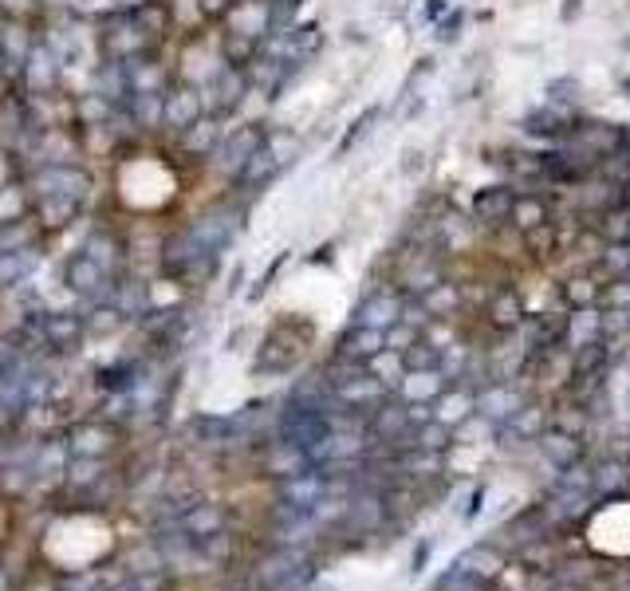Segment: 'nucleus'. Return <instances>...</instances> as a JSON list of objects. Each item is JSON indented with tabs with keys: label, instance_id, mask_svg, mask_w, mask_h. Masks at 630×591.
Listing matches in <instances>:
<instances>
[{
	"label": "nucleus",
	"instance_id": "obj_59",
	"mask_svg": "<svg viewBox=\"0 0 630 591\" xmlns=\"http://www.w3.org/2000/svg\"><path fill=\"white\" fill-rule=\"evenodd\" d=\"M0 71H8V67H4V56H0Z\"/></svg>",
	"mask_w": 630,
	"mask_h": 591
},
{
	"label": "nucleus",
	"instance_id": "obj_52",
	"mask_svg": "<svg viewBox=\"0 0 630 591\" xmlns=\"http://www.w3.org/2000/svg\"><path fill=\"white\" fill-rule=\"evenodd\" d=\"M599 268H603L611 280L627 276V272H630V249H627V245H611V249L599 257Z\"/></svg>",
	"mask_w": 630,
	"mask_h": 591
},
{
	"label": "nucleus",
	"instance_id": "obj_57",
	"mask_svg": "<svg viewBox=\"0 0 630 591\" xmlns=\"http://www.w3.org/2000/svg\"><path fill=\"white\" fill-rule=\"evenodd\" d=\"M481 497H485V493L477 489V493H473V501H469V509H465V517H477V513H481Z\"/></svg>",
	"mask_w": 630,
	"mask_h": 591
},
{
	"label": "nucleus",
	"instance_id": "obj_9",
	"mask_svg": "<svg viewBox=\"0 0 630 591\" xmlns=\"http://www.w3.org/2000/svg\"><path fill=\"white\" fill-rule=\"evenodd\" d=\"M312 564H308V556L304 552H296V548H284V552H276L272 560H264L260 568H256V584L264 591H280V588H296V584H304L312 572H308Z\"/></svg>",
	"mask_w": 630,
	"mask_h": 591
},
{
	"label": "nucleus",
	"instance_id": "obj_24",
	"mask_svg": "<svg viewBox=\"0 0 630 591\" xmlns=\"http://www.w3.org/2000/svg\"><path fill=\"white\" fill-rule=\"evenodd\" d=\"M40 225L32 213L16 217V221H4L0 225V253H20V249H36L40 245Z\"/></svg>",
	"mask_w": 630,
	"mask_h": 591
},
{
	"label": "nucleus",
	"instance_id": "obj_12",
	"mask_svg": "<svg viewBox=\"0 0 630 591\" xmlns=\"http://www.w3.org/2000/svg\"><path fill=\"white\" fill-rule=\"evenodd\" d=\"M398 316H402V292H394V288H375V292L355 308V324H359V328H375V331L394 328Z\"/></svg>",
	"mask_w": 630,
	"mask_h": 591
},
{
	"label": "nucleus",
	"instance_id": "obj_37",
	"mask_svg": "<svg viewBox=\"0 0 630 591\" xmlns=\"http://www.w3.org/2000/svg\"><path fill=\"white\" fill-rule=\"evenodd\" d=\"M418 300H422V308H426L434 320H441V316H453V312L461 308V288L449 284V280H441V284H434L430 292H422Z\"/></svg>",
	"mask_w": 630,
	"mask_h": 591
},
{
	"label": "nucleus",
	"instance_id": "obj_26",
	"mask_svg": "<svg viewBox=\"0 0 630 591\" xmlns=\"http://www.w3.org/2000/svg\"><path fill=\"white\" fill-rule=\"evenodd\" d=\"M111 304L123 312V320H134V316H146V312H150V292H146V284H138V280L115 276Z\"/></svg>",
	"mask_w": 630,
	"mask_h": 591
},
{
	"label": "nucleus",
	"instance_id": "obj_5",
	"mask_svg": "<svg viewBox=\"0 0 630 591\" xmlns=\"http://www.w3.org/2000/svg\"><path fill=\"white\" fill-rule=\"evenodd\" d=\"M60 75H63V56L44 36H36L28 60H24L20 75H16V87H24L28 95H56L60 91Z\"/></svg>",
	"mask_w": 630,
	"mask_h": 591
},
{
	"label": "nucleus",
	"instance_id": "obj_10",
	"mask_svg": "<svg viewBox=\"0 0 630 591\" xmlns=\"http://www.w3.org/2000/svg\"><path fill=\"white\" fill-rule=\"evenodd\" d=\"M221 24L229 32H241L256 44H264L272 36V0H233Z\"/></svg>",
	"mask_w": 630,
	"mask_h": 591
},
{
	"label": "nucleus",
	"instance_id": "obj_48",
	"mask_svg": "<svg viewBox=\"0 0 630 591\" xmlns=\"http://www.w3.org/2000/svg\"><path fill=\"white\" fill-rule=\"evenodd\" d=\"M489 316H493V324H497V328H516V324L524 320V308H520V296H516V292H501V296L493 300V308H489Z\"/></svg>",
	"mask_w": 630,
	"mask_h": 591
},
{
	"label": "nucleus",
	"instance_id": "obj_36",
	"mask_svg": "<svg viewBox=\"0 0 630 591\" xmlns=\"http://www.w3.org/2000/svg\"><path fill=\"white\" fill-rule=\"evenodd\" d=\"M445 387H449V379L441 371H414V375L402 379V391H406L410 402H434Z\"/></svg>",
	"mask_w": 630,
	"mask_h": 591
},
{
	"label": "nucleus",
	"instance_id": "obj_7",
	"mask_svg": "<svg viewBox=\"0 0 630 591\" xmlns=\"http://www.w3.org/2000/svg\"><path fill=\"white\" fill-rule=\"evenodd\" d=\"M245 221H241V209L237 205H213V209H205L193 225H189V233L197 237V245L205 249V253H221L233 237H237V229H241Z\"/></svg>",
	"mask_w": 630,
	"mask_h": 591
},
{
	"label": "nucleus",
	"instance_id": "obj_29",
	"mask_svg": "<svg viewBox=\"0 0 630 591\" xmlns=\"http://www.w3.org/2000/svg\"><path fill=\"white\" fill-rule=\"evenodd\" d=\"M217 56H221V64H233V67H249L256 56H260V44L249 40V36H241V32H221L217 36Z\"/></svg>",
	"mask_w": 630,
	"mask_h": 591
},
{
	"label": "nucleus",
	"instance_id": "obj_49",
	"mask_svg": "<svg viewBox=\"0 0 630 591\" xmlns=\"http://www.w3.org/2000/svg\"><path fill=\"white\" fill-rule=\"evenodd\" d=\"M564 300L571 308H595L599 304V284L587 280V276H579V280L564 284Z\"/></svg>",
	"mask_w": 630,
	"mask_h": 591
},
{
	"label": "nucleus",
	"instance_id": "obj_3",
	"mask_svg": "<svg viewBox=\"0 0 630 591\" xmlns=\"http://www.w3.org/2000/svg\"><path fill=\"white\" fill-rule=\"evenodd\" d=\"M201 103H205V115H213V119H229L241 103H245V95H249V79H245V67H233V64H221L201 87Z\"/></svg>",
	"mask_w": 630,
	"mask_h": 591
},
{
	"label": "nucleus",
	"instance_id": "obj_58",
	"mask_svg": "<svg viewBox=\"0 0 630 591\" xmlns=\"http://www.w3.org/2000/svg\"><path fill=\"white\" fill-rule=\"evenodd\" d=\"M623 201H627V205H630V182H627V186H623Z\"/></svg>",
	"mask_w": 630,
	"mask_h": 591
},
{
	"label": "nucleus",
	"instance_id": "obj_32",
	"mask_svg": "<svg viewBox=\"0 0 630 591\" xmlns=\"http://www.w3.org/2000/svg\"><path fill=\"white\" fill-rule=\"evenodd\" d=\"M508 221H512L516 229H524V233H536V229L548 225V205H544L536 194H520L516 201H512Z\"/></svg>",
	"mask_w": 630,
	"mask_h": 591
},
{
	"label": "nucleus",
	"instance_id": "obj_53",
	"mask_svg": "<svg viewBox=\"0 0 630 591\" xmlns=\"http://www.w3.org/2000/svg\"><path fill=\"white\" fill-rule=\"evenodd\" d=\"M138 379H134V363H119V367H107L103 371V387L107 391H130Z\"/></svg>",
	"mask_w": 630,
	"mask_h": 591
},
{
	"label": "nucleus",
	"instance_id": "obj_22",
	"mask_svg": "<svg viewBox=\"0 0 630 591\" xmlns=\"http://www.w3.org/2000/svg\"><path fill=\"white\" fill-rule=\"evenodd\" d=\"M217 142H221V119H213V115L197 119L186 134H178V146L193 158H209L217 150Z\"/></svg>",
	"mask_w": 630,
	"mask_h": 591
},
{
	"label": "nucleus",
	"instance_id": "obj_42",
	"mask_svg": "<svg viewBox=\"0 0 630 591\" xmlns=\"http://www.w3.org/2000/svg\"><path fill=\"white\" fill-rule=\"evenodd\" d=\"M414 450H426V454H441V450H449V426L438 422V418H430V422L414 426Z\"/></svg>",
	"mask_w": 630,
	"mask_h": 591
},
{
	"label": "nucleus",
	"instance_id": "obj_17",
	"mask_svg": "<svg viewBox=\"0 0 630 591\" xmlns=\"http://www.w3.org/2000/svg\"><path fill=\"white\" fill-rule=\"evenodd\" d=\"M520 406H524L520 391H512V387H504V383H485L481 391L473 394V410H481L485 418H497V422L512 418Z\"/></svg>",
	"mask_w": 630,
	"mask_h": 591
},
{
	"label": "nucleus",
	"instance_id": "obj_30",
	"mask_svg": "<svg viewBox=\"0 0 630 591\" xmlns=\"http://www.w3.org/2000/svg\"><path fill=\"white\" fill-rule=\"evenodd\" d=\"M95 95H103L107 103L123 107L126 95H130V87H126V67L115 64V60H103L99 71H95Z\"/></svg>",
	"mask_w": 630,
	"mask_h": 591
},
{
	"label": "nucleus",
	"instance_id": "obj_50",
	"mask_svg": "<svg viewBox=\"0 0 630 591\" xmlns=\"http://www.w3.org/2000/svg\"><path fill=\"white\" fill-rule=\"evenodd\" d=\"M170 4V16H174V28H201L205 16H201V4L197 0H166Z\"/></svg>",
	"mask_w": 630,
	"mask_h": 591
},
{
	"label": "nucleus",
	"instance_id": "obj_8",
	"mask_svg": "<svg viewBox=\"0 0 630 591\" xmlns=\"http://www.w3.org/2000/svg\"><path fill=\"white\" fill-rule=\"evenodd\" d=\"M63 284H67L75 296H83L87 304H103V300H111L115 276H107L95 261H87L83 253H75L71 261L63 264Z\"/></svg>",
	"mask_w": 630,
	"mask_h": 591
},
{
	"label": "nucleus",
	"instance_id": "obj_56",
	"mask_svg": "<svg viewBox=\"0 0 630 591\" xmlns=\"http://www.w3.org/2000/svg\"><path fill=\"white\" fill-rule=\"evenodd\" d=\"M12 355H16V347H12V343H4V339H0V371H4V367H8V363H12Z\"/></svg>",
	"mask_w": 630,
	"mask_h": 591
},
{
	"label": "nucleus",
	"instance_id": "obj_55",
	"mask_svg": "<svg viewBox=\"0 0 630 591\" xmlns=\"http://www.w3.org/2000/svg\"><path fill=\"white\" fill-rule=\"evenodd\" d=\"M16 170H20V166H16V154H12L8 146H0V186H8V182L16 178Z\"/></svg>",
	"mask_w": 630,
	"mask_h": 591
},
{
	"label": "nucleus",
	"instance_id": "obj_27",
	"mask_svg": "<svg viewBox=\"0 0 630 591\" xmlns=\"http://www.w3.org/2000/svg\"><path fill=\"white\" fill-rule=\"evenodd\" d=\"M123 111L138 131H162V95L146 91V95H126Z\"/></svg>",
	"mask_w": 630,
	"mask_h": 591
},
{
	"label": "nucleus",
	"instance_id": "obj_13",
	"mask_svg": "<svg viewBox=\"0 0 630 591\" xmlns=\"http://www.w3.org/2000/svg\"><path fill=\"white\" fill-rule=\"evenodd\" d=\"M87 261H95L107 276H119L126 264V241L115 233V229H91L83 249H79Z\"/></svg>",
	"mask_w": 630,
	"mask_h": 591
},
{
	"label": "nucleus",
	"instance_id": "obj_11",
	"mask_svg": "<svg viewBox=\"0 0 630 591\" xmlns=\"http://www.w3.org/2000/svg\"><path fill=\"white\" fill-rule=\"evenodd\" d=\"M36 36H40V32H32L28 20H20V16H4V24H0V56H4V67H8L12 79L20 75V67H24V60H28Z\"/></svg>",
	"mask_w": 630,
	"mask_h": 591
},
{
	"label": "nucleus",
	"instance_id": "obj_46",
	"mask_svg": "<svg viewBox=\"0 0 630 591\" xmlns=\"http://www.w3.org/2000/svg\"><path fill=\"white\" fill-rule=\"evenodd\" d=\"M595 170H599V178H603V182H611V186H627V182H630V154H627V150L603 154Z\"/></svg>",
	"mask_w": 630,
	"mask_h": 591
},
{
	"label": "nucleus",
	"instance_id": "obj_28",
	"mask_svg": "<svg viewBox=\"0 0 630 591\" xmlns=\"http://www.w3.org/2000/svg\"><path fill=\"white\" fill-rule=\"evenodd\" d=\"M453 568H461V572H469V576H481V580H497L504 572V556L493 544H477V548L465 552Z\"/></svg>",
	"mask_w": 630,
	"mask_h": 591
},
{
	"label": "nucleus",
	"instance_id": "obj_39",
	"mask_svg": "<svg viewBox=\"0 0 630 591\" xmlns=\"http://www.w3.org/2000/svg\"><path fill=\"white\" fill-rule=\"evenodd\" d=\"M123 328V312L103 300V304H91V312L83 316V335H111V331Z\"/></svg>",
	"mask_w": 630,
	"mask_h": 591
},
{
	"label": "nucleus",
	"instance_id": "obj_43",
	"mask_svg": "<svg viewBox=\"0 0 630 591\" xmlns=\"http://www.w3.org/2000/svg\"><path fill=\"white\" fill-rule=\"evenodd\" d=\"M599 233L611 241V245H627L630 241V205L619 201L615 209H607V217L599 221Z\"/></svg>",
	"mask_w": 630,
	"mask_h": 591
},
{
	"label": "nucleus",
	"instance_id": "obj_31",
	"mask_svg": "<svg viewBox=\"0 0 630 591\" xmlns=\"http://www.w3.org/2000/svg\"><path fill=\"white\" fill-rule=\"evenodd\" d=\"M134 16L142 20V28H146L158 44L170 40V32H174V16H170V4H166V0H146V4L134 8Z\"/></svg>",
	"mask_w": 630,
	"mask_h": 591
},
{
	"label": "nucleus",
	"instance_id": "obj_45",
	"mask_svg": "<svg viewBox=\"0 0 630 591\" xmlns=\"http://www.w3.org/2000/svg\"><path fill=\"white\" fill-rule=\"evenodd\" d=\"M524 131L528 134H564V131H575L571 127V115H564V111H536V115H528L524 119Z\"/></svg>",
	"mask_w": 630,
	"mask_h": 591
},
{
	"label": "nucleus",
	"instance_id": "obj_2",
	"mask_svg": "<svg viewBox=\"0 0 630 591\" xmlns=\"http://www.w3.org/2000/svg\"><path fill=\"white\" fill-rule=\"evenodd\" d=\"M24 186H28L32 197H75V201H87V194L95 190V178L79 162H44V166H32L24 174Z\"/></svg>",
	"mask_w": 630,
	"mask_h": 591
},
{
	"label": "nucleus",
	"instance_id": "obj_14",
	"mask_svg": "<svg viewBox=\"0 0 630 591\" xmlns=\"http://www.w3.org/2000/svg\"><path fill=\"white\" fill-rule=\"evenodd\" d=\"M126 87H130V95H146V91H154V95H162L174 79H170V71L166 64L158 60V52H150V56H138V60H126Z\"/></svg>",
	"mask_w": 630,
	"mask_h": 591
},
{
	"label": "nucleus",
	"instance_id": "obj_44",
	"mask_svg": "<svg viewBox=\"0 0 630 591\" xmlns=\"http://www.w3.org/2000/svg\"><path fill=\"white\" fill-rule=\"evenodd\" d=\"M504 426H508V434H516V438H536V434L544 430V410H540V406H520L512 418H504Z\"/></svg>",
	"mask_w": 630,
	"mask_h": 591
},
{
	"label": "nucleus",
	"instance_id": "obj_18",
	"mask_svg": "<svg viewBox=\"0 0 630 591\" xmlns=\"http://www.w3.org/2000/svg\"><path fill=\"white\" fill-rule=\"evenodd\" d=\"M386 347V331H375V328H359V324H351V328L343 331V339H339V347H335V355H343V359H359V363H367V359H375L378 351Z\"/></svg>",
	"mask_w": 630,
	"mask_h": 591
},
{
	"label": "nucleus",
	"instance_id": "obj_40",
	"mask_svg": "<svg viewBox=\"0 0 630 591\" xmlns=\"http://www.w3.org/2000/svg\"><path fill=\"white\" fill-rule=\"evenodd\" d=\"M32 268H36V249L0 253V288H12V284H20V280H28Z\"/></svg>",
	"mask_w": 630,
	"mask_h": 591
},
{
	"label": "nucleus",
	"instance_id": "obj_15",
	"mask_svg": "<svg viewBox=\"0 0 630 591\" xmlns=\"http://www.w3.org/2000/svg\"><path fill=\"white\" fill-rule=\"evenodd\" d=\"M398 280H402V296H422L434 284H441L445 276H441L438 257H430V249H418V253H410V264H402Z\"/></svg>",
	"mask_w": 630,
	"mask_h": 591
},
{
	"label": "nucleus",
	"instance_id": "obj_33",
	"mask_svg": "<svg viewBox=\"0 0 630 591\" xmlns=\"http://www.w3.org/2000/svg\"><path fill=\"white\" fill-rule=\"evenodd\" d=\"M276 174H280L276 158L268 154V146H260V150H256V154L249 158V166H245V170L237 174V186H245L249 194H256V190H260V186H268V182H272Z\"/></svg>",
	"mask_w": 630,
	"mask_h": 591
},
{
	"label": "nucleus",
	"instance_id": "obj_38",
	"mask_svg": "<svg viewBox=\"0 0 630 591\" xmlns=\"http://www.w3.org/2000/svg\"><path fill=\"white\" fill-rule=\"evenodd\" d=\"M24 213H32V194H28L24 178H12L8 186H0V225H4V221H16V217H24Z\"/></svg>",
	"mask_w": 630,
	"mask_h": 591
},
{
	"label": "nucleus",
	"instance_id": "obj_19",
	"mask_svg": "<svg viewBox=\"0 0 630 591\" xmlns=\"http://www.w3.org/2000/svg\"><path fill=\"white\" fill-rule=\"evenodd\" d=\"M512 201H516V190L512 186H489L473 197V217L481 225H504L508 213H512Z\"/></svg>",
	"mask_w": 630,
	"mask_h": 591
},
{
	"label": "nucleus",
	"instance_id": "obj_61",
	"mask_svg": "<svg viewBox=\"0 0 630 591\" xmlns=\"http://www.w3.org/2000/svg\"><path fill=\"white\" fill-rule=\"evenodd\" d=\"M627 249H630V241H627Z\"/></svg>",
	"mask_w": 630,
	"mask_h": 591
},
{
	"label": "nucleus",
	"instance_id": "obj_35",
	"mask_svg": "<svg viewBox=\"0 0 630 591\" xmlns=\"http://www.w3.org/2000/svg\"><path fill=\"white\" fill-rule=\"evenodd\" d=\"M398 359H402V367H406V375H414V371H438L441 363V347L438 343H430V339H414L410 347H402L398 351Z\"/></svg>",
	"mask_w": 630,
	"mask_h": 591
},
{
	"label": "nucleus",
	"instance_id": "obj_4",
	"mask_svg": "<svg viewBox=\"0 0 630 591\" xmlns=\"http://www.w3.org/2000/svg\"><path fill=\"white\" fill-rule=\"evenodd\" d=\"M264 138H268V131H264L260 123H249V127H241V131H233V134H221L217 150L209 154V166H213L221 178L237 182V174L249 166V158L264 146Z\"/></svg>",
	"mask_w": 630,
	"mask_h": 591
},
{
	"label": "nucleus",
	"instance_id": "obj_1",
	"mask_svg": "<svg viewBox=\"0 0 630 591\" xmlns=\"http://www.w3.org/2000/svg\"><path fill=\"white\" fill-rule=\"evenodd\" d=\"M99 44H103V60H115V64H126V60H138V56H150L158 52L162 44L142 28V20L130 12H115L103 20V32H99Z\"/></svg>",
	"mask_w": 630,
	"mask_h": 591
},
{
	"label": "nucleus",
	"instance_id": "obj_47",
	"mask_svg": "<svg viewBox=\"0 0 630 591\" xmlns=\"http://www.w3.org/2000/svg\"><path fill=\"white\" fill-rule=\"evenodd\" d=\"M115 111H119V107H115V103H107V99H103V95H95V91L79 99V123H83V127H99V123H107Z\"/></svg>",
	"mask_w": 630,
	"mask_h": 591
},
{
	"label": "nucleus",
	"instance_id": "obj_41",
	"mask_svg": "<svg viewBox=\"0 0 630 591\" xmlns=\"http://www.w3.org/2000/svg\"><path fill=\"white\" fill-rule=\"evenodd\" d=\"M221 509H209V505H193L186 517H182V528H186V536L193 540H205V536H213V532H221Z\"/></svg>",
	"mask_w": 630,
	"mask_h": 591
},
{
	"label": "nucleus",
	"instance_id": "obj_20",
	"mask_svg": "<svg viewBox=\"0 0 630 591\" xmlns=\"http://www.w3.org/2000/svg\"><path fill=\"white\" fill-rule=\"evenodd\" d=\"M115 450V430L103 426V422H83L75 434H71V454L75 458H103Z\"/></svg>",
	"mask_w": 630,
	"mask_h": 591
},
{
	"label": "nucleus",
	"instance_id": "obj_21",
	"mask_svg": "<svg viewBox=\"0 0 630 591\" xmlns=\"http://www.w3.org/2000/svg\"><path fill=\"white\" fill-rule=\"evenodd\" d=\"M40 335H44L48 347H71V343L83 339V316H75V312H48L40 320Z\"/></svg>",
	"mask_w": 630,
	"mask_h": 591
},
{
	"label": "nucleus",
	"instance_id": "obj_25",
	"mask_svg": "<svg viewBox=\"0 0 630 591\" xmlns=\"http://www.w3.org/2000/svg\"><path fill=\"white\" fill-rule=\"evenodd\" d=\"M603 339V312L595 308H575V316H567V328H564V347H583V343H595Z\"/></svg>",
	"mask_w": 630,
	"mask_h": 591
},
{
	"label": "nucleus",
	"instance_id": "obj_23",
	"mask_svg": "<svg viewBox=\"0 0 630 591\" xmlns=\"http://www.w3.org/2000/svg\"><path fill=\"white\" fill-rule=\"evenodd\" d=\"M540 450H544V458L552 461L556 469H571V465L583 461V442L575 434H567V430H548L540 438Z\"/></svg>",
	"mask_w": 630,
	"mask_h": 591
},
{
	"label": "nucleus",
	"instance_id": "obj_54",
	"mask_svg": "<svg viewBox=\"0 0 630 591\" xmlns=\"http://www.w3.org/2000/svg\"><path fill=\"white\" fill-rule=\"evenodd\" d=\"M197 4H201L205 24H209V20H225V12H229V4H233V0H197Z\"/></svg>",
	"mask_w": 630,
	"mask_h": 591
},
{
	"label": "nucleus",
	"instance_id": "obj_60",
	"mask_svg": "<svg viewBox=\"0 0 630 591\" xmlns=\"http://www.w3.org/2000/svg\"><path fill=\"white\" fill-rule=\"evenodd\" d=\"M288 4H296V8H300V0H288Z\"/></svg>",
	"mask_w": 630,
	"mask_h": 591
},
{
	"label": "nucleus",
	"instance_id": "obj_16",
	"mask_svg": "<svg viewBox=\"0 0 630 591\" xmlns=\"http://www.w3.org/2000/svg\"><path fill=\"white\" fill-rule=\"evenodd\" d=\"M79 209H83V201H75V197H32V217L44 233L67 229L79 217Z\"/></svg>",
	"mask_w": 630,
	"mask_h": 591
},
{
	"label": "nucleus",
	"instance_id": "obj_51",
	"mask_svg": "<svg viewBox=\"0 0 630 591\" xmlns=\"http://www.w3.org/2000/svg\"><path fill=\"white\" fill-rule=\"evenodd\" d=\"M599 304L611 312V308H619V312H630V276H619L615 284H607V288H599Z\"/></svg>",
	"mask_w": 630,
	"mask_h": 591
},
{
	"label": "nucleus",
	"instance_id": "obj_6",
	"mask_svg": "<svg viewBox=\"0 0 630 591\" xmlns=\"http://www.w3.org/2000/svg\"><path fill=\"white\" fill-rule=\"evenodd\" d=\"M197 119H205V103H201V91L193 83L174 79L166 91H162V131H170L174 138L186 134Z\"/></svg>",
	"mask_w": 630,
	"mask_h": 591
},
{
	"label": "nucleus",
	"instance_id": "obj_34",
	"mask_svg": "<svg viewBox=\"0 0 630 591\" xmlns=\"http://www.w3.org/2000/svg\"><path fill=\"white\" fill-rule=\"evenodd\" d=\"M579 186V194H575V201H579V209H615L619 201H623V186H611V182H575Z\"/></svg>",
	"mask_w": 630,
	"mask_h": 591
}]
</instances>
